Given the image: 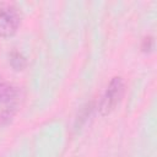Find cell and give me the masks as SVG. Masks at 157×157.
Segmentation results:
<instances>
[{"mask_svg": "<svg viewBox=\"0 0 157 157\" xmlns=\"http://www.w3.org/2000/svg\"><path fill=\"white\" fill-rule=\"evenodd\" d=\"M123 94H124V81L120 76H115L110 80L99 103L98 109L101 115H108L120 102Z\"/></svg>", "mask_w": 157, "mask_h": 157, "instance_id": "1", "label": "cell"}, {"mask_svg": "<svg viewBox=\"0 0 157 157\" xmlns=\"http://www.w3.org/2000/svg\"><path fill=\"white\" fill-rule=\"evenodd\" d=\"M21 23V13L11 4L0 2V36L9 38L13 36Z\"/></svg>", "mask_w": 157, "mask_h": 157, "instance_id": "2", "label": "cell"}, {"mask_svg": "<svg viewBox=\"0 0 157 157\" xmlns=\"http://www.w3.org/2000/svg\"><path fill=\"white\" fill-rule=\"evenodd\" d=\"M17 97V90L7 83L0 82V102H12Z\"/></svg>", "mask_w": 157, "mask_h": 157, "instance_id": "3", "label": "cell"}, {"mask_svg": "<svg viewBox=\"0 0 157 157\" xmlns=\"http://www.w3.org/2000/svg\"><path fill=\"white\" fill-rule=\"evenodd\" d=\"M10 64H11V66H12L15 70L20 71V70H23V69H25L27 61H26V58H25L21 53H18V52H12V53L10 54Z\"/></svg>", "mask_w": 157, "mask_h": 157, "instance_id": "4", "label": "cell"}, {"mask_svg": "<svg viewBox=\"0 0 157 157\" xmlns=\"http://www.w3.org/2000/svg\"><path fill=\"white\" fill-rule=\"evenodd\" d=\"M15 112H16L15 105H7L4 109H1V112H0V124H2V125L7 124L12 119V117L15 115Z\"/></svg>", "mask_w": 157, "mask_h": 157, "instance_id": "5", "label": "cell"}, {"mask_svg": "<svg viewBox=\"0 0 157 157\" xmlns=\"http://www.w3.org/2000/svg\"><path fill=\"white\" fill-rule=\"evenodd\" d=\"M152 44H153V39L152 38H145L144 39V43H142V49L144 52H147V50H151L152 49Z\"/></svg>", "mask_w": 157, "mask_h": 157, "instance_id": "6", "label": "cell"}]
</instances>
